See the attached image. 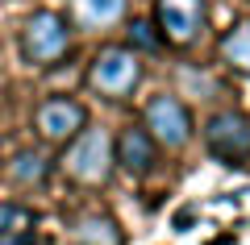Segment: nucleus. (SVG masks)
Here are the masks:
<instances>
[{"mask_svg": "<svg viewBox=\"0 0 250 245\" xmlns=\"http://www.w3.org/2000/svg\"><path fill=\"white\" fill-rule=\"evenodd\" d=\"M62 175L80 187H104L113 179V137L104 129H80L59 158Z\"/></svg>", "mask_w": 250, "mask_h": 245, "instance_id": "obj_1", "label": "nucleus"}, {"mask_svg": "<svg viewBox=\"0 0 250 245\" xmlns=\"http://www.w3.org/2000/svg\"><path fill=\"white\" fill-rule=\"evenodd\" d=\"M146 67L142 54H134L129 46H100L96 58L88 62V88L104 100H125L134 96V88L142 83Z\"/></svg>", "mask_w": 250, "mask_h": 245, "instance_id": "obj_2", "label": "nucleus"}, {"mask_svg": "<svg viewBox=\"0 0 250 245\" xmlns=\"http://www.w3.org/2000/svg\"><path fill=\"white\" fill-rule=\"evenodd\" d=\"M67 50H71V21L54 9L29 13L21 29V58L29 67H54Z\"/></svg>", "mask_w": 250, "mask_h": 245, "instance_id": "obj_3", "label": "nucleus"}, {"mask_svg": "<svg viewBox=\"0 0 250 245\" xmlns=\"http://www.w3.org/2000/svg\"><path fill=\"white\" fill-rule=\"evenodd\" d=\"M150 25L159 29L163 46L188 50L208 29V0H154V21Z\"/></svg>", "mask_w": 250, "mask_h": 245, "instance_id": "obj_4", "label": "nucleus"}, {"mask_svg": "<svg viewBox=\"0 0 250 245\" xmlns=\"http://www.w3.org/2000/svg\"><path fill=\"white\" fill-rule=\"evenodd\" d=\"M142 129L150 133V141L159 150H184L188 141H192V113H188V104L179 96L163 92V96H154L150 104H146Z\"/></svg>", "mask_w": 250, "mask_h": 245, "instance_id": "obj_5", "label": "nucleus"}, {"mask_svg": "<svg viewBox=\"0 0 250 245\" xmlns=\"http://www.w3.org/2000/svg\"><path fill=\"white\" fill-rule=\"evenodd\" d=\"M205 146H208L213 158H221V162H229V167L250 162V116L233 113V108L213 113L205 121Z\"/></svg>", "mask_w": 250, "mask_h": 245, "instance_id": "obj_6", "label": "nucleus"}, {"mask_svg": "<svg viewBox=\"0 0 250 245\" xmlns=\"http://www.w3.org/2000/svg\"><path fill=\"white\" fill-rule=\"evenodd\" d=\"M34 129H38V137L50 141V146H67L80 129H88V108H83L80 100H71V96H50V100L38 104Z\"/></svg>", "mask_w": 250, "mask_h": 245, "instance_id": "obj_7", "label": "nucleus"}, {"mask_svg": "<svg viewBox=\"0 0 250 245\" xmlns=\"http://www.w3.org/2000/svg\"><path fill=\"white\" fill-rule=\"evenodd\" d=\"M159 162V146L150 141V133L142 125H125L113 141V167L129 170V175H150Z\"/></svg>", "mask_w": 250, "mask_h": 245, "instance_id": "obj_8", "label": "nucleus"}, {"mask_svg": "<svg viewBox=\"0 0 250 245\" xmlns=\"http://www.w3.org/2000/svg\"><path fill=\"white\" fill-rule=\"evenodd\" d=\"M71 9V29H113L125 17L129 0H67Z\"/></svg>", "mask_w": 250, "mask_h": 245, "instance_id": "obj_9", "label": "nucleus"}, {"mask_svg": "<svg viewBox=\"0 0 250 245\" xmlns=\"http://www.w3.org/2000/svg\"><path fill=\"white\" fill-rule=\"evenodd\" d=\"M71 237L80 245H125L121 228H117L113 216H100V212H88V216H80L71 225Z\"/></svg>", "mask_w": 250, "mask_h": 245, "instance_id": "obj_10", "label": "nucleus"}, {"mask_svg": "<svg viewBox=\"0 0 250 245\" xmlns=\"http://www.w3.org/2000/svg\"><path fill=\"white\" fill-rule=\"evenodd\" d=\"M221 62L238 75H250V21H233L221 34Z\"/></svg>", "mask_w": 250, "mask_h": 245, "instance_id": "obj_11", "label": "nucleus"}, {"mask_svg": "<svg viewBox=\"0 0 250 245\" xmlns=\"http://www.w3.org/2000/svg\"><path fill=\"white\" fill-rule=\"evenodd\" d=\"M9 179L17 187H42L46 179H50V158H46L42 150H21L9 162Z\"/></svg>", "mask_w": 250, "mask_h": 245, "instance_id": "obj_12", "label": "nucleus"}, {"mask_svg": "<svg viewBox=\"0 0 250 245\" xmlns=\"http://www.w3.org/2000/svg\"><path fill=\"white\" fill-rule=\"evenodd\" d=\"M0 233L29 237V233H34V212L21 208V204H0Z\"/></svg>", "mask_w": 250, "mask_h": 245, "instance_id": "obj_13", "label": "nucleus"}, {"mask_svg": "<svg viewBox=\"0 0 250 245\" xmlns=\"http://www.w3.org/2000/svg\"><path fill=\"white\" fill-rule=\"evenodd\" d=\"M125 46H129V50H134V54H142V50H163V38H159V29H154L150 25V21H134V25H129V42H125Z\"/></svg>", "mask_w": 250, "mask_h": 245, "instance_id": "obj_14", "label": "nucleus"}, {"mask_svg": "<svg viewBox=\"0 0 250 245\" xmlns=\"http://www.w3.org/2000/svg\"><path fill=\"white\" fill-rule=\"evenodd\" d=\"M0 245H34V237H13V233H0Z\"/></svg>", "mask_w": 250, "mask_h": 245, "instance_id": "obj_15", "label": "nucleus"}, {"mask_svg": "<svg viewBox=\"0 0 250 245\" xmlns=\"http://www.w3.org/2000/svg\"><path fill=\"white\" fill-rule=\"evenodd\" d=\"M188 225H192V208H184V212L175 216V228H188Z\"/></svg>", "mask_w": 250, "mask_h": 245, "instance_id": "obj_16", "label": "nucleus"}]
</instances>
